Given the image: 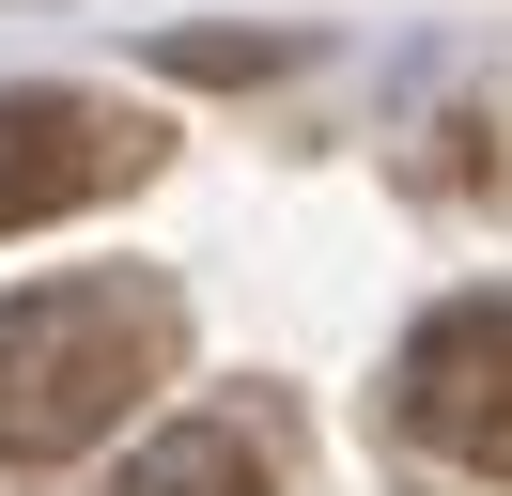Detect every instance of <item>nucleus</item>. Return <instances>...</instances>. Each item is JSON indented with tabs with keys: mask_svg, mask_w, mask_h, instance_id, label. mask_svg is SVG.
Here are the masks:
<instances>
[{
	"mask_svg": "<svg viewBox=\"0 0 512 496\" xmlns=\"http://www.w3.org/2000/svg\"><path fill=\"white\" fill-rule=\"evenodd\" d=\"M171 62H187V78H264V62H280V47H264V31H187V47H171Z\"/></svg>",
	"mask_w": 512,
	"mask_h": 496,
	"instance_id": "5",
	"label": "nucleus"
},
{
	"mask_svg": "<svg viewBox=\"0 0 512 496\" xmlns=\"http://www.w3.org/2000/svg\"><path fill=\"white\" fill-rule=\"evenodd\" d=\"M388 419H404L419 465L512 496V295H450L404 341V372H388Z\"/></svg>",
	"mask_w": 512,
	"mask_h": 496,
	"instance_id": "2",
	"label": "nucleus"
},
{
	"mask_svg": "<svg viewBox=\"0 0 512 496\" xmlns=\"http://www.w3.org/2000/svg\"><path fill=\"white\" fill-rule=\"evenodd\" d=\"M109 496H280V465H264V434H233V419H187V434H156V450H140Z\"/></svg>",
	"mask_w": 512,
	"mask_h": 496,
	"instance_id": "4",
	"label": "nucleus"
},
{
	"mask_svg": "<svg viewBox=\"0 0 512 496\" xmlns=\"http://www.w3.org/2000/svg\"><path fill=\"white\" fill-rule=\"evenodd\" d=\"M156 171V124L94 109V93H0V233H32L63 202H109V186Z\"/></svg>",
	"mask_w": 512,
	"mask_h": 496,
	"instance_id": "3",
	"label": "nucleus"
},
{
	"mask_svg": "<svg viewBox=\"0 0 512 496\" xmlns=\"http://www.w3.org/2000/svg\"><path fill=\"white\" fill-rule=\"evenodd\" d=\"M171 372V295L156 279H47L0 295V465H63Z\"/></svg>",
	"mask_w": 512,
	"mask_h": 496,
	"instance_id": "1",
	"label": "nucleus"
}]
</instances>
